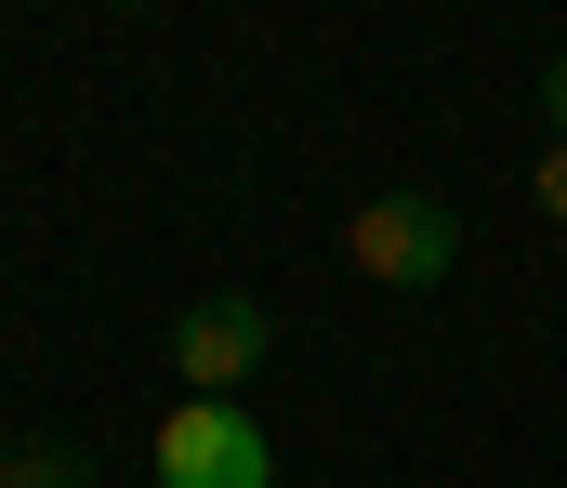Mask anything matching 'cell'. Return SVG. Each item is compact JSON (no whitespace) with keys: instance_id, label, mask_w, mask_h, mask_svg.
<instances>
[{"instance_id":"obj_6","label":"cell","mask_w":567,"mask_h":488,"mask_svg":"<svg viewBox=\"0 0 567 488\" xmlns=\"http://www.w3.org/2000/svg\"><path fill=\"white\" fill-rule=\"evenodd\" d=\"M542 106H555V146H567V40H555V66H542Z\"/></svg>"},{"instance_id":"obj_5","label":"cell","mask_w":567,"mask_h":488,"mask_svg":"<svg viewBox=\"0 0 567 488\" xmlns=\"http://www.w3.org/2000/svg\"><path fill=\"white\" fill-rule=\"evenodd\" d=\"M528 185H542V211L567 225V146H542V172H528Z\"/></svg>"},{"instance_id":"obj_3","label":"cell","mask_w":567,"mask_h":488,"mask_svg":"<svg viewBox=\"0 0 567 488\" xmlns=\"http://www.w3.org/2000/svg\"><path fill=\"white\" fill-rule=\"evenodd\" d=\"M265 343H278V318H265L251 291H212V304L172 318V370H185V396H238V383L265 370Z\"/></svg>"},{"instance_id":"obj_2","label":"cell","mask_w":567,"mask_h":488,"mask_svg":"<svg viewBox=\"0 0 567 488\" xmlns=\"http://www.w3.org/2000/svg\"><path fill=\"white\" fill-rule=\"evenodd\" d=\"M158 488H278V449L238 396H185L158 423Z\"/></svg>"},{"instance_id":"obj_4","label":"cell","mask_w":567,"mask_h":488,"mask_svg":"<svg viewBox=\"0 0 567 488\" xmlns=\"http://www.w3.org/2000/svg\"><path fill=\"white\" fill-rule=\"evenodd\" d=\"M0 488H80V449H0Z\"/></svg>"},{"instance_id":"obj_1","label":"cell","mask_w":567,"mask_h":488,"mask_svg":"<svg viewBox=\"0 0 567 488\" xmlns=\"http://www.w3.org/2000/svg\"><path fill=\"white\" fill-rule=\"evenodd\" d=\"M343 264H357L370 291H435V278L462 264V211L423 198V185H396V198L343 211Z\"/></svg>"}]
</instances>
